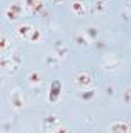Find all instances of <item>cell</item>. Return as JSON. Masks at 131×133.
Returning a JSON list of instances; mask_svg holds the SVG:
<instances>
[{"label":"cell","mask_w":131,"mask_h":133,"mask_svg":"<svg viewBox=\"0 0 131 133\" xmlns=\"http://www.w3.org/2000/svg\"><path fill=\"white\" fill-rule=\"evenodd\" d=\"M59 85H60L59 82H54V84H53V98H51L53 101H56V96L59 95V88H57Z\"/></svg>","instance_id":"obj_2"},{"label":"cell","mask_w":131,"mask_h":133,"mask_svg":"<svg viewBox=\"0 0 131 133\" xmlns=\"http://www.w3.org/2000/svg\"><path fill=\"white\" fill-rule=\"evenodd\" d=\"M72 9H74L76 12H79V14H82V3H79V2H76V3H72Z\"/></svg>","instance_id":"obj_3"},{"label":"cell","mask_w":131,"mask_h":133,"mask_svg":"<svg viewBox=\"0 0 131 133\" xmlns=\"http://www.w3.org/2000/svg\"><path fill=\"white\" fill-rule=\"evenodd\" d=\"M76 82H77L79 85H88V84L91 82V76H90L88 73H82V74H79V76H77Z\"/></svg>","instance_id":"obj_1"}]
</instances>
